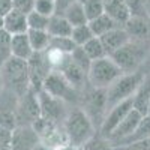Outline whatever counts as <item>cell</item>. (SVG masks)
<instances>
[{
	"label": "cell",
	"instance_id": "cell-1",
	"mask_svg": "<svg viewBox=\"0 0 150 150\" xmlns=\"http://www.w3.org/2000/svg\"><path fill=\"white\" fill-rule=\"evenodd\" d=\"M0 81L2 87L18 98L30 90V78H29V66L26 60H20L11 57L6 63L0 68Z\"/></svg>",
	"mask_w": 150,
	"mask_h": 150
},
{
	"label": "cell",
	"instance_id": "cell-2",
	"mask_svg": "<svg viewBox=\"0 0 150 150\" xmlns=\"http://www.w3.org/2000/svg\"><path fill=\"white\" fill-rule=\"evenodd\" d=\"M63 129L66 134L68 143L75 149L81 147L96 135L93 122L81 108L68 111V116L63 122Z\"/></svg>",
	"mask_w": 150,
	"mask_h": 150
},
{
	"label": "cell",
	"instance_id": "cell-3",
	"mask_svg": "<svg viewBox=\"0 0 150 150\" xmlns=\"http://www.w3.org/2000/svg\"><path fill=\"white\" fill-rule=\"evenodd\" d=\"M144 72L135 71L131 74H123L122 77H119L114 83H112L108 89H105L107 93V111L112 108L114 105L131 99L137 89L140 87V84L144 81Z\"/></svg>",
	"mask_w": 150,
	"mask_h": 150
},
{
	"label": "cell",
	"instance_id": "cell-4",
	"mask_svg": "<svg viewBox=\"0 0 150 150\" xmlns=\"http://www.w3.org/2000/svg\"><path fill=\"white\" fill-rule=\"evenodd\" d=\"M147 56H149V53L146 50L144 41L131 39L126 45L122 47L120 50H117V51L114 54H111L110 57L120 68V71L123 74H131V72L141 69Z\"/></svg>",
	"mask_w": 150,
	"mask_h": 150
},
{
	"label": "cell",
	"instance_id": "cell-5",
	"mask_svg": "<svg viewBox=\"0 0 150 150\" xmlns=\"http://www.w3.org/2000/svg\"><path fill=\"white\" fill-rule=\"evenodd\" d=\"M122 75L123 72L120 71V68L112 62L110 56H107L92 62L89 74H87V80L93 89H108Z\"/></svg>",
	"mask_w": 150,
	"mask_h": 150
},
{
	"label": "cell",
	"instance_id": "cell-6",
	"mask_svg": "<svg viewBox=\"0 0 150 150\" xmlns=\"http://www.w3.org/2000/svg\"><path fill=\"white\" fill-rule=\"evenodd\" d=\"M81 101H83V111L90 117V120L95 125V120H98L99 128L104 122V117L107 114V93L105 89H84L81 92Z\"/></svg>",
	"mask_w": 150,
	"mask_h": 150
},
{
	"label": "cell",
	"instance_id": "cell-7",
	"mask_svg": "<svg viewBox=\"0 0 150 150\" xmlns=\"http://www.w3.org/2000/svg\"><path fill=\"white\" fill-rule=\"evenodd\" d=\"M29 66V78H30V89L36 93L42 90V84L45 78L53 72V63L50 59L48 51L33 53L32 57L27 60Z\"/></svg>",
	"mask_w": 150,
	"mask_h": 150
},
{
	"label": "cell",
	"instance_id": "cell-8",
	"mask_svg": "<svg viewBox=\"0 0 150 150\" xmlns=\"http://www.w3.org/2000/svg\"><path fill=\"white\" fill-rule=\"evenodd\" d=\"M42 90L57 99H62L63 102H77L81 98L80 92L75 90L63 75L54 69L45 78V81L42 84Z\"/></svg>",
	"mask_w": 150,
	"mask_h": 150
},
{
	"label": "cell",
	"instance_id": "cell-9",
	"mask_svg": "<svg viewBox=\"0 0 150 150\" xmlns=\"http://www.w3.org/2000/svg\"><path fill=\"white\" fill-rule=\"evenodd\" d=\"M41 117V105L38 93L32 89L18 99L17 107V125L18 126H32Z\"/></svg>",
	"mask_w": 150,
	"mask_h": 150
},
{
	"label": "cell",
	"instance_id": "cell-10",
	"mask_svg": "<svg viewBox=\"0 0 150 150\" xmlns=\"http://www.w3.org/2000/svg\"><path fill=\"white\" fill-rule=\"evenodd\" d=\"M54 71H59L68 80V83L78 92H83L86 89V86L89 84L87 72H84L77 63H75V62L71 59V56L62 54L59 57V62L54 65Z\"/></svg>",
	"mask_w": 150,
	"mask_h": 150
},
{
	"label": "cell",
	"instance_id": "cell-11",
	"mask_svg": "<svg viewBox=\"0 0 150 150\" xmlns=\"http://www.w3.org/2000/svg\"><path fill=\"white\" fill-rule=\"evenodd\" d=\"M38 99H39V105H41V117L63 125V122L68 116L66 102L45 93L44 90L38 93Z\"/></svg>",
	"mask_w": 150,
	"mask_h": 150
},
{
	"label": "cell",
	"instance_id": "cell-12",
	"mask_svg": "<svg viewBox=\"0 0 150 150\" xmlns=\"http://www.w3.org/2000/svg\"><path fill=\"white\" fill-rule=\"evenodd\" d=\"M18 96L6 89L0 90V126L14 131L17 125V107Z\"/></svg>",
	"mask_w": 150,
	"mask_h": 150
},
{
	"label": "cell",
	"instance_id": "cell-13",
	"mask_svg": "<svg viewBox=\"0 0 150 150\" xmlns=\"http://www.w3.org/2000/svg\"><path fill=\"white\" fill-rule=\"evenodd\" d=\"M131 110H132V98L114 105L112 108H110L107 111L105 117H104V122L101 125V128H99V135H101L102 138L108 140V137L120 125V122L128 116V112Z\"/></svg>",
	"mask_w": 150,
	"mask_h": 150
},
{
	"label": "cell",
	"instance_id": "cell-14",
	"mask_svg": "<svg viewBox=\"0 0 150 150\" xmlns=\"http://www.w3.org/2000/svg\"><path fill=\"white\" fill-rule=\"evenodd\" d=\"M141 117H143V116L140 114V112L135 111V110L132 108V110L128 112V116L120 122V125H119V126L112 131V134L108 137V143H110L112 147H116L120 141H123L125 138H128V137L135 131L137 125L140 123Z\"/></svg>",
	"mask_w": 150,
	"mask_h": 150
},
{
	"label": "cell",
	"instance_id": "cell-15",
	"mask_svg": "<svg viewBox=\"0 0 150 150\" xmlns=\"http://www.w3.org/2000/svg\"><path fill=\"white\" fill-rule=\"evenodd\" d=\"M39 141V137L32 126H17L12 131L11 150H33Z\"/></svg>",
	"mask_w": 150,
	"mask_h": 150
},
{
	"label": "cell",
	"instance_id": "cell-16",
	"mask_svg": "<svg viewBox=\"0 0 150 150\" xmlns=\"http://www.w3.org/2000/svg\"><path fill=\"white\" fill-rule=\"evenodd\" d=\"M99 39L102 42V47L105 50L107 56H111V54H114L117 50H120L122 47L126 45L131 41V36L128 35V32L123 27H119V29H114V30L102 35Z\"/></svg>",
	"mask_w": 150,
	"mask_h": 150
},
{
	"label": "cell",
	"instance_id": "cell-17",
	"mask_svg": "<svg viewBox=\"0 0 150 150\" xmlns=\"http://www.w3.org/2000/svg\"><path fill=\"white\" fill-rule=\"evenodd\" d=\"M3 30H6L11 36L21 35L29 32V24H27V15L17 12L12 9L8 15L3 17Z\"/></svg>",
	"mask_w": 150,
	"mask_h": 150
},
{
	"label": "cell",
	"instance_id": "cell-18",
	"mask_svg": "<svg viewBox=\"0 0 150 150\" xmlns=\"http://www.w3.org/2000/svg\"><path fill=\"white\" fill-rule=\"evenodd\" d=\"M123 29L128 32L131 39L135 41H144L150 35V23L144 17H131L123 24Z\"/></svg>",
	"mask_w": 150,
	"mask_h": 150
},
{
	"label": "cell",
	"instance_id": "cell-19",
	"mask_svg": "<svg viewBox=\"0 0 150 150\" xmlns=\"http://www.w3.org/2000/svg\"><path fill=\"white\" fill-rule=\"evenodd\" d=\"M149 102H150V75H146L144 81L140 84L135 95L132 96V108L138 111L141 116H147Z\"/></svg>",
	"mask_w": 150,
	"mask_h": 150
},
{
	"label": "cell",
	"instance_id": "cell-20",
	"mask_svg": "<svg viewBox=\"0 0 150 150\" xmlns=\"http://www.w3.org/2000/svg\"><path fill=\"white\" fill-rule=\"evenodd\" d=\"M11 50H12V57L20 59V60H29L33 54V50L29 41L27 33L14 35L11 39Z\"/></svg>",
	"mask_w": 150,
	"mask_h": 150
},
{
	"label": "cell",
	"instance_id": "cell-21",
	"mask_svg": "<svg viewBox=\"0 0 150 150\" xmlns=\"http://www.w3.org/2000/svg\"><path fill=\"white\" fill-rule=\"evenodd\" d=\"M104 11L114 21L123 27V24L131 18V14L125 5V0H104Z\"/></svg>",
	"mask_w": 150,
	"mask_h": 150
},
{
	"label": "cell",
	"instance_id": "cell-22",
	"mask_svg": "<svg viewBox=\"0 0 150 150\" xmlns=\"http://www.w3.org/2000/svg\"><path fill=\"white\" fill-rule=\"evenodd\" d=\"M147 138H150V116H143L140 123L137 125L135 131L128 137V138L120 141L116 147H128V146H132L135 143L144 141Z\"/></svg>",
	"mask_w": 150,
	"mask_h": 150
},
{
	"label": "cell",
	"instance_id": "cell-23",
	"mask_svg": "<svg viewBox=\"0 0 150 150\" xmlns=\"http://www.w3.org/2000/svg\"><path fill=\"white\" fill-rule=\"evenodd\" d=\"M89 27H90L92 33L96 38H101L102 35H105V33H108L111 30H114V29H119L122 26H120L117 21L112 20L108 14H105V12H104V14H101L99 17H96V18H93V20L89 21Z\"/></svg>",
	"mask_w": 150,
	"mask_h": 150
},
{
	"label": "cell",
	"instance_id": "cell-24",
	"mask_svg": "<svg viewBox=\"0 0 150 150\" xmlns=\"http://www.w3.org/2000/svg\"><path fill=\"white\" fill-rule=\"evenodd\" d=\"M47 32L51 38H71L72 26L63 15H53L50 17Z\"/></svg>",
	"mask_w": 150,
	"mask_h": 150
},
{
	"label": "cell",
	"instance_id": "cell-25",
	"mask_svg": "<svg viewBox=\"0 0 150 150\" xmlns=\"http://www.w3.org/2000/svg\"><path fill=\"white\" fill-rule=\"evenodd\" d=\"M27 36H29L33 53H42V51H47L48 50L51 36L48 35L47 30H29Z\"/></svg>",
	"mask_w": 150,
	"mask_h": 150
},
{
	"label": "cell",
	"instance_id": "cell-26",
	"mask_svg": "<svg viewBox=\"0 0 150 150\" xmlns=\"http://www.w3.org/2000/svg\"><path fill=\"white\" fill-rule=\"evenodd\" d=\"M63 17L68 20V23L71 24L72 27H78V26H84V24L89 23V20H87V15L84 12V6L81 2H77L74 3L65 14Z\"/></svg>",
	"mask_w": 150,
	"mask_h": 150
},
{
	"label": "cell",
	"instance_id": "cell-27",
	"mask_svg": "<svg viewBox=\"0 0 150 150\" xmlns=\"http://www.w3.org/2000/svg\"><path fill=\"white\" fill-rule=\"evenodd\" d=\"M75 48H77V45L74 44V41L71 38H51L48 51H54V53L63 54V56H69Z\"/></svg>",
	"mask_w": 150,
	"mask_h": 150
},
{
	"label": "cell",
	"instance_id": "cell-28",
	"mask_svg": "<svg viewBox=\"0 0 150 150\" xmlns=\"http://www.w3.org/2000/svg\"><path fill=\"white\" fill-rule=\"evenodd\" d=\"M83 50H84V53L89 56V59L93 62V60H99V59H102V57H107V53H105V50L102 47V42L99 38H92V39L84 44L83 45Z\"/></svg>",
	"mask_w": 150,
	"mask_h": 150
},
{
	"label": "cell",
	"instance_id": "cell-29",
	"mask_svg": "<svg viewBox=\"0 0 150 150\" xmlns=\"http://www.w3.org/2000/svg\"><path fill=\"white\" fill-rule=\"evenodd\" d=\"M92 38H95V35L92 33L89 23L84 26H78V27H72V33H71V39L74 41V44L77 47H83L84 44H87Z\"/></svg>",
	"mask_w": 150,
	"mask_h": 150
},
{
	"label": "cell",
	"instance_id": "cell-30",
	"mask_svg": "<svg viewBox=\"0 0 150 150\" xmlns=\"http://www.w3.org/2000/svg\"><path fill=\"white\" fill-rule=\"evenodd\" d=\"M11 39H12V36L6 30H0V68L12 57Z\"/></svg>",
	"mask_w": 150,
	"mask_h": 150
},
{
	"label": "cell",
	"instance_id": "cell-31",
	"mask_svg": "<svg viewBox=\"0 0 150 150\" xmlns=\"http://www.w3.org/2000/svg\"><path fill=\"white\" fill-rule=\"evenodd\" d=\"M84 6V12L87 15V20H93L104 14V0H80Z\"/></svg>",
	"mask_w": 150,
	"mask_h": 150
},
{
	"label": "cell",
	"instance_id": "cell-32",
	"mask_svg": "<svg viewBox=\"0 0 150 150\" xmlns=\"http://www.w3.org/2000/svg\"><path fill=\"white\" fill-rule=\"evenodd\" d=\"M48 21L50 17H45L39 12H30L27 15V24H29V30H47L48 29Z\"/></svg>",
	"mask_w": 150,
	"mask_h": 150
},
{
	"label": "cell",
	"instance_id": "cell-33",
	"mask_svg": "<svg viewBox=\"0 0 150 150\" xmlns=\"http://www.w3.org/2000/svg\"><path fill=\"white\" fill-rule=\"evenodd\" d=\"M77 150H114V147L108 143V140L102 138V137L98 134V135L93 137V138H90L86 144L78 147Z\"/></svg>",
	"mask_w": 150,
	"mask_h": 150
},
{
	"label": "cell",
	"instance_id": "cell-34",
	"mask_svg": "<svg viewBox=\"0 0 150 150\" xmlns=\"http://www.w3.org/2000/svg\"><path fill=\"white\" fill-rule=\"evenodd\" d=\"M69 56H71V59H72L84 72L89 74V69H90V65H92V60L89 59V56L84 53L83 47H77Z\"/></svg>",
	"mask_w": 150,
	"mask_h": 150
},
{
	"label": "cell",
	"instance_id": "cell-35",
	"mask_svg": "<svg viewBox=\"0 0 150 150\" xmlns=\"http://www.w3.org/2000/svg\"><path fill=\"white\" fill-rule=\"evenodd\" d=\"M131 17H144L147 18V11H146V2L144 0H125Z\"/></svg>",
	"mask_w": 150,
	"mask_h": 150
},
{
	"label": "cell",
	"instance_id": "cell-36",
	"mask_svg": "<svg viewBox=\"0 0 150 150\" xmlns=\"http://www.w3.org/2000/svg\"><path fill=\"white\" fill-rule=\"evenodd\" d=\"M35 11L45 17H53L56 12L54 0H36L35 2Z\"/></svg>",
	"mask_w": 150,
	"mask_h": 150
},
{
	"label": "cell",
	"instance_id": "cell-37",
	"mask_svg": "<svg viewBox=\"0 0 150 150\" xmlns=\"http://www.w3.org/2000/svg\"><path fill=\"white\" fill-rule=\"evenodd\" d=\"M35 2L36 0H12V9L24 15H29L35 11Z\"/></svg>",
	"mask_w": 150,
	"mask_h": 150
},
{
	"label": "cell",
	"instance_id": "cell-38",
	"mask_svg": "<svg viewBox=\"0 0 150 150\" xmlns=\"http://www.w3.org/2000/svg\"><path fill=\"white\" fill-rule=\"evenodd\" d=\"M12 131L0 126V150H11Z\"/></svg>",
	"mask_w": 150,
	"mask_h": 150
},
{
	"label": "cell",
	"instance_id": "cell-39",
	"mask_svg": "<svg viewBox=\"0 0 150 150\" xmlns=\"http://www.w3.org/2000/svg\"><path fill=\"white\" fill-rule=\"evenodd\" d=\"M77 2H80V0H54V6H56L54 15H63L65 12Z\"/></svg>",
	"mask_w": 150,
	"mask_h": 150
},
{
	"label": "cell",
	"instance_id": "cell-40",
	"mask_svg": "<svg viewBox=\"0 0 150 150\" xmlns=\"http://www.w3.org/2000/svg\"><path fill=\"white\" fill-rule=\"evenodd\" d=\"M12 11V0H0V17L8 15Z\"/></svg>",
	"mask_w": 150,
	"mask_h": 150
},
{
	"label": "cell",
	"instance_id": "cell-41",
	"mask_svg": "<svg viewBox=\"0 0 150 150\" xmlns=\"http://www.w3.org/2000/svg\"><path fill=\"white\" fill-rule=\"evenodd\" d=\"M131 150H150V138L140 141V143H135L132 146H128Z\"/></svg>",
	"mask_w": 150,
	"mask_h": 150
},
{
	"label": "cell",
	"instance_id": "cell-42",
	"mask_svg": "<svg viewBox=\"0 0 150 150\" xmlns=\"http://www.w3.org/2000/svg\"><path fill=\"white\" fill-rule=\"evenodd\" d=\"M140 71L144 72V75H150V53H149V56L146 57V60H144V63H143V66H141Z\"/></svg>",
	"mask_w": 150,
	"mask_h": 150
},
{
	"label": "cell",
	"instance_id": "cell-43",
	"mask_svg": "<svg viewBox=\"0 0 150 150\" xmlns=\"http://www.w3.org/2000/svg\"><path fill=\"white\" fill-rule=\"evenodd\" d=\"M33 150H56V149H53V147H50V146H47V144H44V143H38L36 144V147L33 149Z\"/></svg>",
	"mask_w": 150,
	"mask_h": 150
},
{
	"label": "cell",
	"instance_id": "cell-44",
	"mask_svg": "<svg viewBox=\"0 0 150 150\" xmlns=\"http://www.w3.org/2000/svg\"><path fill=\"white\" fill-rule=\"evenodd\" d=\"M57 150H77L74 146H71V144H65V146H62V147H59Z\"/></svg>",
	"mask_w": 150,
	"mask_h": 150
},
{
	"label": "cell",
	"instance_id": "cell-45",
	"mask_svg": "<svg viewBox=\"0 0 150 150\" xmlns=\"http://www.w3.org/2000/svg\"><path fill=\"white\" fill-rule=\"evenodd\" d=\"M114 150H131L129 147H114Z\"/></svg>",
	"mask_w": 150,
	"mask_h": 150
},
{
	"label": "cell",
	"instance_id": "cell-46",
	"mask_svg": "<svg viewBox=\"0 0 150 150\" xmlns=\"http://www.w3.org/2000/svg\"><path fill=\"white\" fill-rule=\"evenodd\" d=\"M0 30H3V18L0 17Z\"/></svg>",
	"mask_w": 150,
	"mask_h": 150
},
{
	"label": "cell",
	"instance_id": "cell-47",
	"mask_svg": "<svg viewBox=\"0 0 150 150\" xmlns=\"http://www.w3.org/2000/svg\"><path fill=\"white\" fill-rule=\"evenodd\" d=\"M147 116H150V102H149V110H147Z\"/></svg>",
	"mask_w": 150,
	"mask_h": 150
},
{
	"label": "cell",
	"instance_id": "cell-48",
	"mask_svg": "<svg viewBox=\"0 0 150 150\" xmlns=\"http://www.w3.org/2000/svg\"><path fill=\"white\" fill-rule=\"evenodd\" d=\"M3 89V87H2V81H0V90H2Z\"/></svg>",
	"mask_w": 150,
	"mask_h": 150
}]
</instances>
